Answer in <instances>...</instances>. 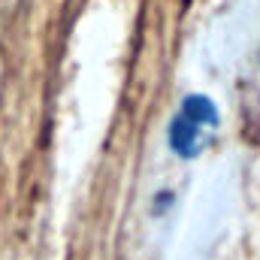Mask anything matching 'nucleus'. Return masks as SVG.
Here are the masks:
<instances>
[{
    "instance_id": "obj_2",
    "label": "nucleus",
    "mask_w": 260,
    "mask_h": 260,
    "mask_svg": "<svg viewBox=\"0 0 260 260\" xmlns=\"http://www.w3.org/2000/svg\"><path fill=\"white\" fill-rule=\"evenodd\" d=\"M179 112H185L188 118L200 121L203 127H215L218 124V106L206 97V94H188L179 106Z\"/></svg>"
},
{
    "instance_id": "obj_1",
    "label": "nucleus",
    "mask_w": 260,
    "mask_h": 260,
    "mask_svg": "<svg viewBox=\"0 0 260 260\" xmlns=\"http://www.w3.org/2000/svg\"><path fill=\"white\" fill-rule=\"evenodd\" d=\"M203 133L206 127L200 121L188 118L185 112H176V118L170 121V130H167V142L179 157H197L203 148Z\"/></svg>"
}]
</instances>
